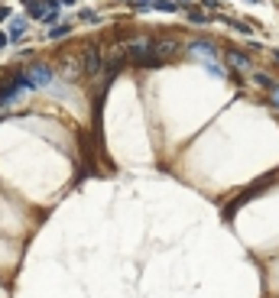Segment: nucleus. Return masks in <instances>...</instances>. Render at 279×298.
Segmentation results:
<instances>
[{
    "mask_svg": "<svg viewBox=\"0 0 279 298\" xmlns=\"http://www.w3.org/2000/svg\"><path fill=\"white\" fill-rule=\"evenodd\" d=\"M23 29H26V23H23V20H16V23H13V33H10V36H13V39H20V36H23Z\"/></svg>",
    "mask_w": 279,
    "mask_h": 298,
    "instance_id": "obj_5",
    "label": "nucleus"
},
{
    "mask_svg": "<svg viewBox=\"0 0 279 298\" xmlns=\"http://www.w3.org/2000/svg\"><path fill=\"white\" fill-rule=\"evenodd\" d=\"M7 16H10V10H7V7H0V20H7Z\"/></svg>",
    "mask_w": 279,
    "mask_h": 298,
    "instance_id": "obj_7",
    "label": "nucleus"
},
{
    "mask_svg": "<svg viewBox=\"0 0 279 298\" xmlns=\"http://www.w3.org/2000/svg\"><path fill=\"white\" fill-rule=\"evenodd\" d=\"M273 104L279 107V87H273Z\"/></svg>",
    "mask_w": 279,
    "mask_h": 298,
    "instance_id": "obj_6",
    "label": "nucleus"
},
{
    "mask_svg": "<svg viewBox=\"0 0 279 298\" xmlns=\"http://www.w3.org/2000/svg\"><path fill=\"white\" fill-rule=\"evenodd\" d=\"M0 46H7V36H4V33H0Z\"/></svg>",
    "mask_w": 279,
    "mask_h": 298,
    "instance_id": "obj_8",
    "label": "nucleus"
},
{
    "mask_svg": "<svg viewBox=\"0 0 279 298\" xmlns=\"http://www.w3.org/2000/svg\"><path fill=\"white\" fill-rule=\"evenodd\" d=\"M228 62H231L234 68H250V58L243 55V52H228Z\"/></svg>",
    "mask_w": 279,
    "mask_h": 298,
    "instance_id": "obj_4",
    "label": "nucleus"
},
{
    "mask_svg": "<svg viewBox=\"0 0 279 298\" xmlns=\"http://www.w3.org/2000/svg\"><path fill=\"white\" fill-rule=\"evenodd\" d=\"M176 46H179V42L172 39V36L159 39V42H156V46H153V62H156V65H159V62H165V58H169L172 52H176Z\"/></svg>",
    "mask_w": 279,
    "mask_h": 298,
    "instance_id": "obj_1",
    "label": "nucleus"
},
{
    "mask_svg": "<svg viewBox=\"0 0 279 298\" xmlns=\"http://www.w3.org/2000/svg\"><path fill=\"white\" fill-rule=\"evenodd\" d=\"M49 81H52V72H49L46 65H33L30 72H26V84H30V87H36V84H49Z\"/></svg>",
    "mask_w": 279,
    "mask_h": 298,
    "instance_id": "obj_2",
    "label": "nucleus"
},
{
    "mask_svg": "<svg viewBox=\"0 0 279 298\" xmlns=\"http://www.w3.org/2000/svg\"><path fill=\"white\" fill-rule=\"evenodd\" d=\"M85 68H88L91 75H98L101 68V58H98V49H88V55H85Z\"/></svg>",
    "mask_w": 279,
    "mask_h": 298,
    "instance_id": "obj_3",
    "label": "nucleus"
}]
</instances>
